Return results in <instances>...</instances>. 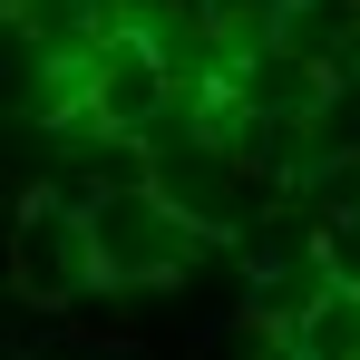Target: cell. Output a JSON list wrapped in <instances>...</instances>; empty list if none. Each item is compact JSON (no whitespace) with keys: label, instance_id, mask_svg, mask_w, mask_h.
<instances>
[{"label":"cell","instance_id":"obj_1","mask_svg":"<svg viewBox=\"0 0 360 360\" xmlns=\"http://www.w3.org/2000/svg\"><path fill=\"white\" fill-rule=\"evenodd\" d=\"M78 205H88V253H98V283H108V292L176 283L185 263H195V243H205L156 185H98V195H78Z\"/></svg>","mask_w":360,"mask_h":360},{"label":"cell","instance_id":"obj_2","mask_svg":"<svg viewBox=\"0 0 360 360\" xmlns=\"http://www.w3.org/2000/svg\"><path fill=\"white\" fill-rule=\"evenodd\" d=\"M0 273H10V292L30 302V311H68V302H88V292H98L88 205L59 195V185H39V195L10 214V253H0Z\"/></svg>","mask_w":360,"mask_h":360}]
</instances>
